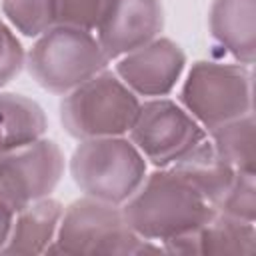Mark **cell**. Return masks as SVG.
I'll return each mask as SVG.
<instances>
[{
    "label": "cell",
    "mask_w": 256,
    "mask_h": 256,
    "mask_svg": "<svg viewBox=\"0 0 256 256\" xmlns=\"http://www.w3.org/2000/svg\"><path fill=\"white\" fill-rule=\"evenodd\" d=\"M4 20L28 38H36L56 24L52 0H2Z\"/></svg>",
    "instance_id": "17"
},
{
    "label": "cell",
    "mask_w": 256,
    "mask_h": 256,
    "mask_svg": "<svg viewBox=\"0 0 256 256\" xmlns=\"http://www.w3.org/2000/svg\"><path fill=\"white\" fill-rule=\"evenodd\" d=\"M218 212L234 218L254 222L256 220V176L254 172H236L234 184L216 208Z\"/></svg>",
    "instance_id": "19"
},
{
    "label": "cell",
    "mask_w": 256,
    "mask_h": 256,
    "mask_svg": "<svg viewBox=\"0 0 256 256\" xmlns=\"http://www.w3.org/2000/svg\"><path fill=\"white\" fill-rule=\"evenodd\" d=\"M110 64L96 32L54 24L32 44L26 54V68L38 86L52 94H68Z\"/></svg>",
    "instance_id": "2"
},
{
    "label": "cell",
    "mask_w": 256,
    "mask_h": 256,
    "mask_svg": "<svg viewBox=\"0 0 256 256\" xmlns=\"http://www.w3.org/2000/svg\"><path fill=\"white\" fill-rule=\"evenodd\" d=\"M48 252L144 254L164 252V248L140 238L126 222L120 206L84 196L64 208L56 238Z\"/></svg>",
    "instance_id": "6"
},
{
    "label": "cell",
    "mask_w": 256,
    "mask_h": 256,
    "mask_svg": "<svg viewBox=\"0 0 256 256\" xmlns=\"http://www.w3.org/2000/svg\"><path fill=\"white\" fill-rule=\"evenodd\" d=\"M170 254H252L256 226L224 212H214L198 230L176 236L162 244Z\"/></svg>",
    "instance_id": "11"
},
{
    "label": "cell",
    "mask_w": 256,
    "mask_h": 256,
    "mask_svg": "<svg viewBox=\"0 0 256 256\" xmlns=\"http://www.w3.org/2000/svg\"><path fill=\"white\" fill-rule=\"evenodd\" d=\"M172 168L184 174L214 208H218V204L224 200L238 172L216 154L210 138H206L190 156H186Z\"/></svg>",
    "instance_id": "15"
},
{
    "label": "cell",
    "mask_w": 256,
    "mask_h": 256,
    "mask_svg": "<svg viewBox=\"0 0 256 256\" xmlns=\"http://www.w3.org/2000/svg\"><path fill=\"white\" fill-rule=\"evenodd\" d=\"M0 152H2V148H0Z\"/></svg>",
    "instance_id": "22"
},
{
    "label": "cell",
    "mask_w": 256,
    "mask_h": 256,
    "mask_svg": "<svg viewBox=\"0 0 256 256\" xmlns=\"http://www.w3.org/2000/svg\"><path fill=\"white\" fill-rule=\"evenodd\" d=\"M154 168H168L190 156L208 132L168 96L146 98L126 134Z\"/></svg>",
    "instance_id": "7"
},
{
    "label": "cell",
    "mask_w": 256,
    "mask_h": 256,
    "mask_svg": "<svg viewBox=\"0 0 256 256\" xmlns=\"http://www.w3.org/2000/svg\"><path fill=\"white\" fill-rule=\"evenodd\" d=\"M64 174V154L50 138L0 152V202L14 212L50 196Z\"/></svg>",
    "instance_id": "8"
},
{
    "label": "cell",
    "mask_w": 256,
    "mask_h": 256,
    "mask_svg": "<svg viewBox=\"0 0 256 256\" xmlns=\"http://www.w3.org/2000/svg\"><path fill=\"white\" fill-rule=\"evenodd\" d=\"M142 100L116 76L102 70L62 96L60 122L76 140L126 136Z\"/></svg>",
    "instance_id": "4"
},
{
    "label": "cell",
    "mask_w": 256,
    "mask_h": 256,
    "mask_svg": "<svg viewBox=\"0 0 256 256\" xmlns=\"http://www.w3.org/2000/svg\"><path fill=\"white\" fill-rule=\"evenodd\" d=\"M12 216H14V210L8 208L4 202H0V252L8 240V234H10V226H12Z\"/></svg>",
    "instance_id": "21"
},
{
    "label": "cell",
    "mask_w": 256,
    "mask_h": 256,
    "mask_svg": "<svg viewBox=\"0 0 256 256\" xmlns=\"http://www.w3.org/2000/svg\"><path fill=\"white\" fill-rule=\"evenodd\" d=\"M114 0H52L56 24H68L96 32Z\"/></svg>",
    "instance_id": "18"
},
{
    "label": "cell",
    "mask_w": 256,
    "mask_h": 256,
    "mask_svg": "<svg viewBox=\"0 0 256 256\" xmlns=\"http://www.w3.org/2000/svg\"><path fill=\"white\" fill-rule=\"evenodd\" d=\"M208 138L216 154L234 170L254 172V112L214 128Z\"/></svg>",
    "instance_id": "16"
},
{
    "label": "cell",
    "mask_w": 256,
    "mask_h": 256,
    "mask_svg": "<svg viewBox=\"0 0 256 256\" xmlns=\"http://www.w3.org/2000/svg\"><path fill=\"white\" fill-rule=\"evenodd\" d=\"M210 34L224 54L252 66L256 52V0H214L208 14Z\"/></svg>",
    "instance_id": "12"
},
{
    "label": "cell",
    "mask_w": 256,
    "mask_h": 256,
    "mask_svg": "<svg viewBox=\"0 0 256 256\" xmlns=\"http://www.w3.org/2000/svg\"><path fill=\"white\" fill-rule=\"evenodd\" d=\"M48 120L42 106L16 92H0V148H18L46 136Z\"/></svg>",
    "instance_id": "14"
},
{
    "label": "cell",
    "mask_w": 256,
    "mask_h": 256,
    "mask_svg": "<svg viewBox=\"0 0 256 256\" xmlns=\"http://www.w3.org/2000/svg\"><path fill=\"white\" fill-rule=\"evenodd\" d=\"M148 162L128 136L80 140L70 158L76 186L90 198L122 206L144 182Z\"/></svg>",
    "instance_id": "3"
},
{
    "label": "cell",
    "mask_w": 256,
    "mask_h": 256,
    "mask_svg": "<svg viewBox=\"0 0 256 256\" xmlns=\"http://www.w3.org/2000/svg\"><path fill=\"white\" fill-rule=\"evenodd\" d=\"M164 10L160 0H114L96 28V38L108 60H116L160 36Z\"/></svg>",
    "instance_id": "10"
},
{
    "label": "cell",
    "mask_w": 256,
    "mask_h": 256,
    "mask_svg": "<svg viewBox=\"0 0 256 256\" xmlns=\"http://www.w3.org/2000/svg\"><path fill=\"white\" fill-rule=\"evenodd\" d=\"M186 70V54L170 38H154L116 58V76L138 98L168 96Z\"/></svg>",
    "instance_id": "9"
},
{
    "label": "cell",
    "mask_w": 256,
    "mask_h": 256,
    "mask_svg": "<svg viewBox=\"0 0 256 256\" xmlns=\"http://www.w3.org/2000/svg\"><path fill=\"white\" fill-rule=\"evenodd\" d=\"M130 228L144 240L164 244L198 230L216 208L176 168H156L120 206Z\"/></svg>",
    "instance_id": "1"
},
{
    "label": "cell",
    "mask_w": 256,
    "mask_h": 256,
    "mask_svg": "<svg viewBox=\"0 0 256 256\" xmlns=\"http://www.w3.org/2000/svg\"><path fill=\"white\" fill-rule=\"evenodd\" d=\"M64 206L52 196H44L24 204L12 216L10 234L0 254L48 252L50 244L56 238Z\"/></svg>",
    "instance_id": "13"
},
{
    "label": "cell",
    "mask_w": 256,
    "mask_h": 256,
    "mask_svg": "<svg viewBox=\"0 0 256 256\" xmlns=\"http://www.w3.org/2000/svg\"><path fill=\"white\" fill-rule=\"evenodd\" d=\"M252 66L220 60H198L190 66L178 102L206 130L254 112Z\"/></svg>",
    "instance_id": "5"
},
{
    "label": "cell",
    "mask_w": 256,
    "mask_h": 256,
    "mask_svg": "<svg viewBox=\"0 0 256 256\" xmlns=\"http://www.w3.org/2000/svg\"><path fill=\"white\" fill-rule=\"evenodd\" d=\"M26 64V52L14 28L0 16V88L12 82Z\"/></svg>",
    "instance_id": "20"
}]
</instances>
